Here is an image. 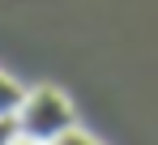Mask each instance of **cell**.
Wrapping results in <instances>:
<instances>
[{"instance_id":"cell-1","label":"cell","mask_w":158,"mask_h":145,"mask_svg":"<svg viewBox=\"0 0 158 145\" xmlns=\"http://www.w3.org/2000/svg\"><path fill=\"white\" fill-rule=\"evenodd\" d=\"M17 124H22V137H34V141H43V145H56L64 132L77 128L69 98L60 94L56 85H34V90H26V102H22V111H17Z\"/></svg>"},{"instance_id":"cell-2","label":"cell","mask_w":158,"mask_h":145,"mask_svg":"<svg viewBox=\"0 0 158 145\" xmlns=\"http://www.w3.org/2000/svg\"><path fill=\"white\" fill-rule=\"evenodd\" d=\"M22 102H26V90H22L13 77H4V72H0V115H17V111H22Z\"/></svg>"},{"instance_id":"cell-3","label":"cell","mask_w":158,"mask_h":145,"mask_svg":"<svg viewBox=\"0 0 158 145\" xmlns=\"http://www.w3.org/2000/svg\"><path fill=\"white\" fill-rule=\"evenodd\" d=\"M22 137V124H17V115H0V145H13Z\"/></svg>"},{"instance_id":"cell-4","label":"cell","mask_w":158,"mask_h":145,"mask_svg":"<svg viewBox=\"0 0 158 145\" xmlns=\"http://www.w3.org/2000/svg\"><path fill=\"white\" fill-rule=\"evenodd\" d=\"M56 145H98L94 141V137H85V132H77V128H73V132H64V137H60V141Z\"/></svg>"},{"instance_id":"cell-5","label":"cell","mask_w":158,"mask_h":145,"mask_svg":"<svg viewBox=\"0 0 158 145\" xmlns=\"http://www.w3.org/2000/svg\"><path fill=\"white\" fill-rule=\"evenodd\" d=\"M13 145H43V141H34V137H17Z\"/></svg>"}]
</instances>
